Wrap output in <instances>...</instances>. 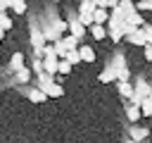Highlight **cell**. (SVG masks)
I'll return each mask as SVG.
<instances>
[{"label":"cell","instance_id":"37","mask_svg":"<svg viewBox=\"0 0 152 143\" xmlns=\"http://www.w3.org/2000/svg\"><path fill=\"white\" fill-rule=\"evenodd\" d=\"M2 38H5V31H2V29H0V43H2Z\"/></svg>","mask_w":152,"mask_h":143},{"label":"cell","instance_id":"9","mask_svg":"<svg viewBox=\"0 0 152 143\" xmlns=\"http://www.w3.org/2000/svg\"><path fill=\"white\" fill-rule=\"evenodd\" d=\"M88 31H90V36H93L95 41H104V38H107V29H104V26H100V24L88 26Z\"/></svg>","mask_w":152,"mask_h":143},{"label":"cell","instance_id":"31","mask_svg":"<svg viewBox=\"0 0 152 143\" xmlns=\"http://www.w3.org/2000/svg\"><path fill=\"white\" fill-rule=\"evenodd\" d=\"M135 10H142V12H152V0H140L135 5Z\"/></svg>","mask_w":152,"mask_h":143},{"label":"cell","instance_id":"39","mask_svg":"<svg viewBox=\"0 0 152 143\" xmlns=\"http://www.w3.org/2000/svg\"><path fill=\"white\" fill-rule=\"evenodd\" d=\"M52 2H62V0H52Z\"/></svg>","mask_w":152,"mask_h":143},{"label":"cell","instance_id":"16","mask_svg":"<svg viewBox=\"0 0 152 143\" xmlns=\"http://www.w3.org/2000/svg\"><path fill=\"white\" fill-rule=\"evenodd\" d=\"M62 43H64L66 52H69V50H76V48H78V38H74V36H69V33H64V36H62Z\"/></svg>","mask_w":152,"mask_h":143},{"label":"cell","instance_id":"22","mask_svg":"<svg viewBox=\"0 0 152 143\" xmlns=\"http://www.w3.org/2000/svg\"><path fill=\"white\" fill-rule=\"evenodd\" d=\"M10 64H12V67L19 72V69L24 67V55H21V52H12V60H10Z\"/></svg>","mask_w":152,"mask_h":143},{"label":"cell","instance_id":"38","mask_svg":"<svg viewBox=\"0 0 152 143\" xmlns=\"http://www.w3.org/2000/svg\"><path fill=\"white\" fill-rule=\"evenodd\" d=\"M124 143H135V141H131V138H126V141H124Z\"/></svg>","mask_w":152,"mask_h":143},{"label":"cell","instance_id":"32","mask_svg":"<svg viewBox=\"0 0 152 143\" xmlns=\"http://www.w3.org/2000/svg\"><path fill=\"white\" fill-rule=\"evenodd\" d=\"M142 57L147 62H152V45H142Z\"/></svg>","mask_w":152,"mask_h":143},{"label":"cell","instance_id":"15","mask_svg":"<svg viewBox=\"0 0 152 143\" xmlns=\"http://www.w3.org/2000/svg\"><path fill=\"white\" fill-rule=\"evenodd\" d=\"M50 26H52V31H55L59 38L66 33V21H64V19H52V24H50Z\"/></svg>","mask_w":152,"mask_h":143},{"label":"cell","instance_id":"30","mask_svg":"<svg viewBox=\"0 0 152 143\" xmlns=\"http://www.w3.org/2000/svg\"><path fill=\"white\" fill-rule=\"evenodd\" d=\"M142 29V33H145V45H152V29H150V24H145V26H140Z\"/></svg>","mask_w":152,"mask_h":143},{"label":"cell","instance_id":"1","mask_svg":"<svg viewBox=\"0 0 152 143\" xmlns=\"http://www.w3.org/2000/svg\"><path fill=\"white\" fill-rule=\"evenodd\" d=\"M28 41H31V48H33V57H36V60H43V48L48 45V41H45V36H43V31L33 26V29H31Z\"/></svg>","mask_w":152,"mask_h":143},{"label":"cell","instance_id":"10","mask_svg":"<svg viewBox=\"0 0 152 143\" xmlns=\"http://www.w3.org/2000/svg\"><path fill=\"white\" fill-rule=\"evenodd\" d=\"M43 93H45V98H62L64 95V91H62L59 83H50L48 88H43Z\"/></svg>","mask_w":152,"mask_h":143},{"label":"cell","instance_id":"19","mask_svg":"<svg viewBox=\"0 0 152 143\" xmlns=\"http://www.w3.org/2000/svg\"><path fill=\"white\" fill-rule=\"evenodd\" d=\"M28 100H31V102H43V100H48V98H45V93H43L40 88H33V91H28Z\"/></svg>","mask_w":152,"mask_h":143},{"label":"cell","instance_id":"28","mask_svg":"<svg viewBox=\"0 0 152 143\" xmlns=\"http://www.w3.org/2000/svg\"><path fill=\"white\" fill-rule=\"evenodd\" d=\"M107 36H109V38H112V43H119V41H121V38H124V33H121V31H119V29H112V31H107Z\"/></svg>","mask_w":152,"mask_h":143},{"label":"cell","instance_id":"40","mask_svg":"<svg viewBox=\"0 0 152 143\" xmlns=\"http://www.w3.org/2000/svg\"><path fill=\"white\" fill-rule=\"evenodd\" d=\"M150 29H152V21H150Z\"/></svg>","mask_w":152,"mask_h":143},{"label":"cell","instance_id":"14","mask_svg":"<svg viewBox=\"0 0 152 143\" xmlns=\"http://www.w3.org/2000/svg\"><path fill=\"white\" fill-rule=\"evenodd\" d=\"M116 88H119V95L121 98H126V100H131L133 98V83H116Z\"/></svg>","mask_w":152,"mask_h":143},{"label":"cell","instance_id":"24","mask_svg":"<svg viewBox=\"0 0 152 143\" xmlns=\"http://www.w3.org/2000/svg\"><path fill=\"white\" fill-rule=\"evenodd\" d=\"M138 107H140V117H152V102H150L147 98H145Z\"/></svg>","mask_w":152,"mask_h":143},{"label":"cell","instance_id":"18","mask_svg":"<svg viewBox=\"0 0 152 143\" xmlns=\"http://www.w3.org/2000/svg\"><path fill=\"white\" fill-rule=\"evenodd\" d=\"M17 81H19V83H28V81H31V69H28V67H21V69L17 72Z\"/></svg>","mask_w":152,"mask_h":143},{"label":"cell","instance_id":"12","mask_svg":"<svg viewBox=\"0 0 152 143\" xmlns=\"http://www.w3.org/2000/svg\"><path fill=\"white\" fill-rule=\"evenodd\" d=\"M7 2H10V10H12L14 14H24V12L28 10L26 0H7Z\"/></svg>","mask_w":152,"mask_h":143},{"label":"cell","instance_id":"20","mask_svg":"<svg viewBox=\"0 0 152 143\" xmlns=\"http://www.w3.org/2000/svg\"><path fill=\"white\" fill-rule=\"evenodd\" d=\"M93 10H95L93 0H81V5H78V14H93Z\"/></svg>","mask_w":152,"mask_h":143},{"label":"cell","instance_id":"13","mask_svg":"<svg viewBox=\"0 0 152 143\" xmlns=\"http://www.w3.org/2000/svg\"><path fill=\"white\" fill-rule=\"evenodd\" d=\"M128 41H131V45L142 48V45H145V33H142V29H135V33H131V36H128Z\"/></svg>","mask_w":152,"mask_h":143},{"label":"cell","instance_id":"35","mask_svg":"<svg viewBox=\"0 0 152 143\" xmlns=\"http://www.w3.org/2000/svg\"><path fill=\"white\" fill-rule=\"evenodd\" d=\"M93 5L95 7H104V0H93Z\"/></svg>","mask_w":152,"mask_h":143},{"label":"cell","instance_id":"7","mask_svg":"<svg viewBox=\"0 0 152 143\" xmlns=\"http://www.w3.org/2000/svg\"><path fill=\"white\" fill-rule=\"evenodd\" d=\"M147 133H150V131H147L145 126H131V136H128V138L135 141V143H140V141L147 138Z\"/></svg>","mask_w":152,"mask_h":143},{"label":"cell","instance_id":"2","mask_svg":"<svg viewBox=\"0 0 152 143\" xmlns=\"http://www.w3.org/2000/svg\"><path fill=\"white\" fill-rule=\"evenodd\" d=\"M147 93H150V83L145 81V79H135V83H133V98H131V105H140L145 98H147Z\"/></svg>","mask_w":152,"mask_h":143},{"label":"cell","instance_id":"26","mask_svg":"<svg viewBox=\"0 0 152 143\" xmlns=\"http://www.w3.org/2000/svg\"><path fill=\"white\" fill-rule=\"evenodd\" d=\"M0 29H2V31H10V29H12V19H10V14H5V12H0Z\"/></svg>","mask_w":152,"mask_h":143},{"label":"cell","instance_id":"5","mask_svg":"<svg viewBox=\"0 0 152 143\" xmlns=\"http://www.w3.org/2000/svg\"><path fill=\"white\" fill-rule=\"evenodd\" d=\"M107 19H109V10H104V7H95V10H93V24L104 26Z\"/></svg>","mask_w":152,"mask_h":143},{"label":"cell","instance_id":"3","mask_svg":"<svg viewBox=\"0 0 152 143\" xmlns=\"http://www.w3.org/2000/svg\"><path fill=\"white\" fill-rule=\"evenodd\" d=\"M57 64H59L57 55L55 52H45V57H43V72L50 74V76H55L57 74Z\"/></svg>","mask_w":152,"mask_h":143},{"label":"cell","instance_id":"4","mask_svg":"<svg viewBox=\"0 0 152 143\" xmlns=\"http://www.w3.org/2000/svg\"><path fill=\"white\" fill-rule=\"evenodd\" d=\"M66 31H69V36H74V38L86 36V29H83V26H81V21L76 19V14H71V17H69V21H66Z\"/></svg>","mask_w":152,"mask_h":143},{"label":"cell","instance_id":"6","mask_svg":"<svg viewBox=\"0 0 152 143\" xmlns=\"http://www.w3.org/2000/svg\"><path fill=\"white\" fill-rule=\"evenodd\" d=\"M78 57H81V62H95L97 55L90 45H78Z\"/></svg>","mask_w":152,"mask_h":143},{"label":"cell","instance_id":"11","mask_svg":"<svg viewBox=\"0 0 152 143\" xmlns=\"http://www.w3.org/2000/svg\"><path fill=\"white\" fill-rule=\"evenodd\" d=\"M36 83H38L36 88H40V91H43V88H48L50 83H55V76H50V74H45V72H43V74H38V76H36Z\"/></svg>","mask_w":152,"mask_h":143},{"label":"cell","instance_id":"8","mask_svg":"<svg viewBox=\"0 0 152 143\" xmlns=\"http://www.w3.org/2000/svg\"><path fill=\"white\" fill-rule=\"evenodd\" d=\"M102 83H109V81H116V72H114V67L112 64H107L102 72H100V76H97Z\"/></svg>","mask_w":152,"mask_h":143},{"label":"cell","instance_id":"29","mask_svg":"<svg viewBox=\"0 0 152 143\" xmlns=\"http://www.w3.org/2000/svg\"><path fill=\"white\" fill-rule=\"evenodd\" d=\"M31 72H36V76L43 74V60H36V57H33V62H31Z\"/></svg>","mask_w":152,"mask_h":143},{"label":"cell","instance_id":"36","mask_svg":"<svg viewBox=\"0 0 152 143\" xmlns=\"http://www.w3.org/2000/svg\"><path fill=\"white\" fill-rule=\"evenodd\" d=\"M147 100L152 102V86H150V93H147Z\"/></svg>","mask_w":152,"mask_h":143},{"label":"cell","instance_id":"34","mask_svg":"<svg viewBox=\"0 0 152 143\" xmlns=\"http://www.w3.org/2000/svg\"><path fill=\"white\" fill-rule=\"evenodd\" d=\"M10 10V2L7 0H0V12H7Z\"/></svg>","mask_w":152,"mask_h":143},{"label":"cell","instance_id":"25","mask_svg":"<svg viewBox=\"0 0 152 143\" xmlns=\"http://www.w3.org/2000/svg\"><path fill=\"white\" fill-rule=\"evenodd\" d=\"M64 60H66L71 67H74V64H78V62H81V57H78V48H76V50H69V52L64 55Z\"/></svg>","mask_w":152,"mask_h":143},{"label":"cell","instance_id":"27","mask_svg":"<svg viewBox=\"0 0 152 143\" xmlns=\"http://www.w3.org/2000/svg\"><path fill=\"white\" fill-rule=\"evenodd\" d=\"M71 69H74V67H71L66 60H59V64H57V74H69Z\"/></svg>","mask_w":152,"mask_h":143},{"label":"cell","instance_id":"23","mask_svg":"<svg viewBox=\"0 0 152 143\" xmlns=\"http://www.w3.org/2000/svg\"><path fill=\"white\" fill-rule=\"evenodd\" d=\"M119 10L124 12V19H126V14H131V12L135 10V5H133L131 0H119Z\"/></svg>","mask_w":152,"mask_h":143},{"label":"cell","instance_id":"21","mask_svg":"<svg viewBox=\"0 0 152 143\" xmlns=\"http://www.w3.org/2000/svg\"><path fill=\"white\" fill-rule=\"evenodd\" d=\"M52 48H55V55H57V60H64V55H66V48H64L62 38H59V41H55V43H52Z\"/></svg>","mask_w":152,"mask_h":143},{"label":"cell","instance_id":"33","mask_svg":"<svg viewBox=\"0 0 152 143\" xmlns=\"http://www.w3.org/2000/svg\"><path fill=\"white\" fill-rule=\"evenodd\" d=\"M119 5V0H104V10H114Z\"/></svg>","mask_w":152,"mask_h":143},{"label":"cell","instance_id":"17","mask_svg":"<svg viewBox=\"0 0 152 143\" xmlns=\"http://www.w3.org/2000/svg\"><path fill=\"white\" fill-rule=\"evenodd\" d=\"M126 117H128V122H131V124H135V122L140 119V107L128 105V107H126Z\"/></svg>","mask_w":152,"mask_h":143}]
</instances>
